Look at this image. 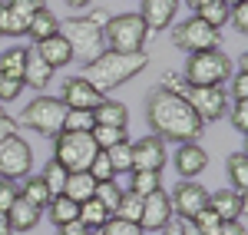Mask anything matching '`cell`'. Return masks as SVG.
I'll return each instance as SVG.
<instances>
[{
  "label": "cell",
  "mask_w": 248,
  "mask_h": 235,
  "mask_svg": "<svg viewBox=\"0 0 248 235\" xmlns=\"http://www.w3.org/2000/svg\"><path fill=\"white\" fill-rule=\"evenodd\" d=\"M155 189H162V172H153V169H133L129 172V192H136L139 199H146Z\"/></svg>",
  "instance_id": "28"
},
{
  "label": "cell",
  "mask_w": 248,
  "mask_h": 235,
  "mask_svg": "<svg viewBox=\"0 0 248 235\" xmlns=\"http://www.w3.org/2000/svg\"><path fill=\"white\" fill-rule=\"evenodd\" d=\"M169 202H172V216H179V222H192V219L209 205V192H205L202 182L186 179V182H179L169 192Z\"/></svg>",
  "instance_id": "11"
},
{
  "label": "cell",
  "mask_w": 248,
  "mask_h": 235,
  "mask_svg": "<svg viewBox=\"0 0 248 235\" xmlns=\"http://www.w3.org/2000/svg\"><path fill=\"white\" fill-rule=\"evenodd\" d=\"M63 3H66L70 10H86V7H90L93 0H63Z\"/></svg>",
  "instance_id": "50"
},
{
  "label": "cell",
  "mask_w": 248,
  "mask_h": 235,
  "mask_svg": "<svg viewBox=\"0 0 248 235\" xmlns=\"http://www.w3.org/2000/svg\"><path fill=\"white\" fill-rule=\"evenodd\" d=\"M20 196V186L10 182V179H0V212H7L14 205V199Z\"/></svg>",
  "instance_id": "45"
},
{
  "label": "cell",
  "mask_w": 248,
  "mask_h": 235,
  "mask_svg": "<svg viewBox=\"0 0 248 235\" xmlns=\"http://www.w3.org/2000/svg\"><path fill=\"white\" fill-rule=\"evenodd\" d=\"M159 86H162V90H169V93H182V90H186V79L179 77V73H166Z\"/></svg>",
  "instance_id": "48"
},
{
  "label": "cell",
  "mask_w": 248,
  "mask_h": 235,
  "mask_svg": "<svg viewBox=\"0 0 248 235\" xmlns=\"http://www.w3.org/2000/svg\"><path fill=\"white\" fill-rule=\"evenodd\" d=\"M46 212H50V222H53L57 229H63V225L77 222L79 205L73 202V199H66V196H53L50 202H46Z\"/></svg>",
  "instance_id": "26"
},
{
  "label": "cell",
  "mask_w": 248,
  "mask_h": 235,
  "mask_svg": "<svg viewBox=\"0 0 248 235\" xmlns=\"http://www.w3.org/2000/svg\"><path fill=\"white\" fill-rule=\"evenodd\" d=\"M40 7H46V0H3V10H7V37H23L30 20Z\"/></svg>",
  "instance_id": "16"
},
{
  "label": "cell",
  "mask_w": 248,
  "mask_h": 235,
  "mask_svg": "<svg viewBox=\"0 0 248 235\" xmlns=\"http://www.w3.org/2000/svg\"><path fill=\"white\" fill-rule=\"evenodd\" d=\"M109 17H113L109 10L96 7V10H90V14H79V17L73 14L70 20H63V23H60V33L70 40L73 60H79L83 66L106 50V37H103V30H106Z\"/></svg>",
  "instance_id": "3"
},
{
  "label": "cell",
  "mask_w": 248,
  "mask_h": 235,
  "mask_svg": "<svg viewBox=\"0 0 248 235\" xmlns=\"http://www.w3.org/2000/svg\"><path fill=\"white\" fill-rule=\"evenodd\" d=\"M86 172H90L96 182H113V179H116L113 166H109V156H106L103 149H99V153L93 156V162H90V169H86Z\"/></svg>",
  "instance_id": "40"
},
{
  "label": "cell",
  "mask_w": 248,
  "mask_h": 235,
  "mask_svg": "<svg viewBox=\"0 0 248 235\" xmlns=\"http://www.w3.org/2000/svg\"><path fill=\"white\" fill-rule=\"evenodd\" d=\"M189 225L195 229V232H202V235H218V229H222V219H218V216H215V212L209 209V205H205V209H202L199 216L192 219Z\"/></svg>",
  "instance_id": "39"
},
{
  "label": "cell",
  "mask_w": 248,
  "mask_h": 235,
  "mask_svg": "<svg viewBox=\"0 0 248 235\" xmlns=\"http://www.w3.org/2000/svg\"><path fill=\"white\" fill-rule=\"evenodd\" d=\"M96 192V179L90 176V172H70L66 176V182H63V192L60 196H66V199H73V202H86V199H93Z\"/></svg>",
  "instance_id": "25"
},
{
  "label": "cell",
  "mask_w": 248,
  "mask_h": 235,
  "mask_svg": "<svg viewBox=\"0 0 248 235\" xmlns=\"http://www.w3.org/2000/svg\"><path fill=\"white\" fill-rule=\"evenodd\" d=\"M218 235H248V225H245V216L235 219V222H222Z\"/></svg>",
  "instance_id": "47"
},
{
  "label": "cell",
  "mask_w": 248,
  "mask_h": 235,
  "mask_svg": "<svg viewBox=\"0 0 248 235\" xmlns=\"http://www.w3.org/2000/svg\"><path fill=\"white\" fill-rule=\"evenodd\" d=\"M229 23L242 33V37L248 33V0H238V3L229 7Z\"/></svg>",
  "instance_id": "42"
},
{
  "label": "cell",
  "mask_w": 248,
  "mask_h": 235,
  "mask_svg": "<svg viewBox=\"0 0 248 235\" xmlns=\"http://www.w3.org/2000/svg\"><path fill=\"white\" fill-rule=\"evenodd\" d=\"M99 235H142V229H139L136 222H126V219H119V216H109L106 225L99 229Z\"/></svg>",
  "instance_id": "41"
},
{
  "label": "cell",
  "mask_w": 248,
  "mask_h": 235,
  "mask_svg": "<svg viewBox=\"0 0 248 235\" xmlns=\"http://www.w3.org/2000/svg\"><path fill=\"white\" fill-rule=\"evenodd\" d=\"M149 66V53L146 50H136V53H123V50H103L96 60H90L83 70V77L93 83L99 93H113L123 83H129L133 77H139L142 70Z\"/></svg>",
  "instance_id": "2"
},
{
  "label": "cell",
  "mask_w": 248,
  "mask_h": 235,
  "mask_svg": "<svg viewBox=\"0 0 248 235\" xmlns=\"http://www.w3.org/2000/svg\"><path fill=\"white\" fill-rule=\"evenodd\" d=\"M93 119H96V126H119V129H126L129 126V106L119 103V99H103L93 110Z\"/></svg>",
  "instance_id": "23"
},
{
  "label": "cell",
  "mask_w": 248,
  "mask_h": 235,
  "mask_svg": "<svg viewBox=\"0 0 248 235\" xmlns=\"http://www.w3.org/2000/svg\"><path fill=\"white\" fill-rule=\"evenodd\" d=\"M60 23H63V20H60L50 7H40L37 14H33V20H30V27H27V37L33 40V43H43V40H50V37L60 33Z\"/></svg>",
  "instance_id": "22"
},
{
  "label": "cell",
  "mask_w": 248,
  "mask_h": 235,
  "mask_svg": "<svg viewBox=\"0 0 248 235\" xmlns=\"http://www.w3.org/2000/svg\"><path fill=\"white\" fill-rule=\"evenodd\" d=\"M169 162V149L159 136H142L133 142V169H153V172H162V166Z\"/></svg>",
  "instance_id": "14"
},
{
  "label": "cell",
  "mask_w": 248,
  "mask_h": 235,
  "mask_svg": "<svg viewBox=\"0 0 248 235\" xmlns=\"http://www.w3.org/2000/svg\"><path fill=\"white\" fill-rule=\"evenodd\" d=\"M20 93H23V79H14V77L0 73V103H14Z\"/></svg>",
  "instance_id": "43"
},
{
  "label": "cell",
  "mask_w": 248,
  "mask_h": 235,
  "mask_svg": "<svg viewBox=\"0 0 248 235\" xmlns=\"http://www.w3.org/2000/svg\"><path fill=\"white\" fill-rule=\"evenodd\" d=\"M96 153L99 149H96L90 133H66L63 129L60 136H53V159L66 172H86Z\"/></svg>",
  "instance_id": "6"
},
{
  "label": "cell",
  "mask_w": 248,
  "mask_h": 235,
  "mask_svg": "<svg viewBox=\"0 0 248 235\" xmlns=\"http://www.w3.org/2000/svg\"><path fill=\"white\" fill-rule=\"evenodd\" d=\"M3 27H7V10H3V0H0V37H7Z\"/></svg>",
  "instance_id": "53"
},
{
  "label": "cell",
  "mask_w": 248,
  "mask_h": 235,
  "mask_svg": "<svg viewBox=\"0 0 248 235\" xmlns=\"http://www.w3.org/2000/svg\"><path fill=\"white\" fill-rule=\"evenodd\" d=\"M63 119H66V103H63L60 96L37 93V96L23 106V116H20V123H23L27 129L40 133V136L53 139V136H60V133H63Z\"/></svg>",
  "instance_id": "5"
},
{
  "label": "cell",
  "mask_w": 248,
  "mask_h": 235,
  "mask_svg": "<svg viewBox=\"0 0 248 235\" xmlns=\"http://www.w3.org/2000/svg\"><path fill=\"white\" fill-rule=\"evenodd\" d=\"M235 73V63L229 53L222 50H202V53H189L186 63V86H225Z\"/></svg>",
  "instance_id": "4"
},
{
  "label": "cell",
  "mask_w": 248,
  "mask_h": 235,
  "mask_svg": "<svg viewBox=\"0 0 248 235\" xmlns=\"http://www.w3.org/2000/svg\"><path fill=\"white\" fill-rule=\"evenodd\" d=\"M90 235H99V232H90Z\"/></svg>",
  "instance_id": "57"
},
{
  "label": "cell",
  "mask_w": 248,
  "mask_h": 235,
  "mask_svg": "<svg viewBox=\"0 0 248 235\" xmlns=\"http://www.w3.org/2000/svg\"><path fill=\"white\" fill-rule=\"evenodd\" d=\"M218 40H222V37H218V30H215V27H209V23H202L195 14L172 27V43H175L179 50H186V53L218 50Z\"/></svg>",
  "instance_id": "8"
},
{
  "label": "cell",
  "mask_w": 248,
  "mask_h": 235,
  "mask_svg": "<svg viewBox=\"0 0 248 235\" xmlns=\"http://www.w3.org/2000/svg\"><path fill=\"white\" fill-rule=\"evenodd\" d=\"M60 235H90V232H86L79 222H70V225H63V229H60Z\"/></svg>",
  "instance_id": "49"
},
{
  "label": "cell",
  "mask_w": 248,
  "mask_h": 235,
  "mask_svg": "<svg viewBox=\"0 0 248 235\" xmlns=\"http://www.w3.org/2000/svg\"><path fill=\"white\" fill-rule=\"evenodd\" d=\"M186 3H189L192 10H199V7H205V3H209V0H186Z\"/></svg>",
  "instance_id": "55"
},
{
  "label": "cell",
  "mask_w": 248,
  "mask_h": 235,
  "mask_svg": "<svg viewBox=\"0 0 248 235\" xmlns=\"http://www.w3.org/2000/svg\"><path fill=\"white\" fill-rule=\"evenodd\" d=\"M103 37H106V47H109V50L136 53V50L146 47V40H149V27L142 23L139 14L129 10V14H116V17H109L106 30H103Z\"/></svg>",
  "instance_id": "7"
},
{
  "label": "cell",
  "mask_w": 248,
  "mask_h": 235,
  "mask_svg": "<svg viewBox=\"0 0 248 235\" xmlns=\"http://www.w3.org/2000/svg\"><path fill=\"white\" fill-rule=\"evenodd\" d=\"M146 123L153 136H159L162 142H175V146L199 142V136L205 133V123L189 106V99L182 93H169L162 86H155L146 96Z\"/></svg>",
  "instance_id": "1"
},
{
  "label": "cell",
  "mask_w": 248,
  "mask_h": 235,
  "mask_svg": "<svg viewBox=\"0 0 248 235\" xmlns=\"http://www.w3.org/2000/svg\"><path fill=\"white\" fill-rule=\"evenodd\" d=\"M195 17L202 20V23H209V27H215V30H222L229 23V3L225 0H209L205 7L195 10Z\"/></svg>",
  "instance_id": "32"
},
{
  "label": "cell",
  "mask_w": 248,
  "mask_h": 235,
  "mask_svg": "<svg viewBox=\"0 0 248 235\" xmlns=\"http://www.w3.org/2000/svg\"><path fill=\"white\" fill-rule=\"evenodd\" d=\"M113 216L99 199H86V202H79V216H77V222L86 229V232H99L103 225H106V219Z\"/></svg>",
  "instance_id": "24"
},
{
  "label": "cell",
  "mask_w": 248,
  "mask_h": 235,
  "mask_svg": "<svg viewBox=\"0 0 248 235\" xmlns=\"http://www.w3.org/2000/svg\"><path fill=\"white\" fill-rule=\"evenodd\" d=\"M27 47H10L0 53V73L3 77H14V79H23V66H27Z\"/></svg>",
  "instance_id": "31"
},
{
  "label": "cell",
  "mask_w": 248,
  "mask_h": 235,
  "mask_svg": "<svg viewBox=\"0 0 248 235\" xmlns=\"http://www.w3.org/2000/svg\"><path fill=\"white\" fill-rule=\"evenodd\" d=\"M172 202L166 189H155L142 199V219H139V229L142 232H162L166 225H172Z\"/></svg>",
  "instance_id": "12"
},
{
  "label": "cell",
  "mask_w": 248,
  "mask_h": 235,
  "mask_svg": "<svg viewBox=\"0 0 248 235\" xmlns=\"http://www.w3.org/2000/svg\"><path fill=\"white\" fill-rule=\"evenodd\" d=\"M50 79H53V70L43 63V57H40L37 50H30V53H27V66H23V86L43 93V90L50 86Z\"/></svg>",
  "instance_id": "21"
},
{
  "label": "cell",
  "mask_w": 248,
  "mask_h": 235,
  "mask_svg": "<svg viewBox=\"0 0 248 235\" xmlns=\"http://www.w3.org/2000/svg\"><path fill=\"white\" fill-rule=\"evenodd\" d=\"M225 169H229V189H235V192H242L245 196L248 189V153L245 149H238V153H232L229 162H225Z\"/></svg>",
  "instance_id": "27"
},
{
  "label": "cell",
  "mask_w": 248,
  "mask_h": 235,
  "mask_svg": "<svg viewBox=\"0 0 248 235\" xmlns=\"http://www.w3.org/2000/svg\"><path fill=\"white\" fill-rule=\"evenodd\" d=\"M7 219H10V229L14 232H30V229H37L40 219H43V209H37L33 202H27L23 196L14 199V205L7 209Z\"/></svg>",
  "instance_id": "20"
},
{
  "label": "cell",
  "mask_w": 248,
  "mask_h": 235,
  "mask_svg": "<svg viewBox=\"0 0 248 235\" xmlns=\"http://www.w3.org/2000/svg\"><path fill=\"white\" fill-rule=\"evenodd\" d=\"M40 176H43V182H46V186H50V192H53V196H60V192H63V182H66V176H70V172H66V169L60 166L57 159L50 156Z\"/></svg>",
  "instance_id": "36"
},
{
  "label": "cell",
  "mask_w": 248,
  "mask_h": 235,
  "mask_svg": "<svg viewBox=\"0 0 248 235\" xmlns=\"http://www.w3.org/2000/svg\"><path fill=\"white\" fill-rule=\"evenodd\" d=\"M162 235H182V222H172V225H166V229H162Z\"/></svg>",
  "instance_id": "52"
},
{
  "label": "cell",
  "mask_w": 248,
  "mask_h": 235,
  "mask_svg": "<svg viewBox=\"0 0 248 235\" xmlns=\"http://www.w3.org/2000/svg\"><path fill=\"white\" fill-rule=\"evenodd\" d=\"M103 153L109 156V166H113L116 176H129V172H133V142H129V139L116 142V146L103 149Z\"/></svg>",
  "instance_id": "30"
},
{
  "label": "cell",
  "mask_w": 248,
  "mask_h": 235,
  "mask_svg": "<svg viewBox=\"0 0 248 235\" xmlns=\"http://www.w3.org/2000/svg\"><path fill=\"white\" fill-rule=\"evenodd\" d=\"M172 162H175L179 179H195V176H202V172L209 169V153H205L199 142H182V146H175Z\"/></svg>",
  "instance_id": "15"
},
{
  "label": "cell",
  "mask_w": 248,
  "mask_h": 235,
  "mask_svg": "<svg viewBox=\"0 0 248 235\" xmlns=\"http://www.w3.org/2000/svg\"><path fill=\"white\" fill-rule=\"evenodd\" d=\"M113 216L126 219V222H136L139 225V219H142V199L136 196V192H129V189H123V199H119V205H116Z\"/></svg>",
  "instance_id": "33"
},
{
  "label": "cell",
  "mask_w": 248,
  "mask_h": 235,
  "mask_svg": "<svg viewBox=\"0 0 248 235\" xmlns=\"http://www.w3.org/2000/svg\"><path fill=\"white\" fill-rule=\"evenodd\" d=\"M20 196L27 199V202H33L37 209H46V202L53 199V192H50V186L43 182V176H23Z\"/></svg>",
  "instance_id": "29"
},
{
  "label": "cell",
  "mask_w": 248,
  "mask_h": 235,
  "mask_svg": "<svg viewBox=\"0 0 248 235\" xmlns=\"http://www.w3.org/2000/svg\"><path fill=\"white\" fill-rule=\"evenodd\" d=\"M60 99L66 103V110H90V113H93L96 106L106 99V93H99L86 77H70L66 83H63Z\"/></svg>",
  "instance_id": "13"
},
{
  "label": "cell",
  "mask_w": 248,
  "mask_h": 235,
  "mask_svg": "<svg viewBox=\"0 0 248 235\" xmlns=\"http://www.w3.org/2000/svg\"><path fill=\"white\" fill-rule=\"evenodd\" d=\"M232 126H235V133H248V99L242 103H232Z\"/></svg>",
  "instance_id": "44"
},
{
  "label": "cell",
  "mask_w": 248,
  "mask_h": 235,
  "mask_svg": "<svg viewBox=\"0 0 248 235\" xmlns=\"http://www.w3.org/2000/svg\"><path fill=\"white\" fill-rule=\"evenodd\" d=\"M0 235H14V229H10V219H7V212H0Z\"/></svg>",
  "instance_id": "51"
},
{
  "label": "cell",
  "mask_w": 248,
  "mask_h": 235,
  "mask_svg": "<svg viewBox=\"0 0 248 235\" xmlns=\"http://www.w3.org/2000/svg\"><path fill=\"white\" fill-rule=\"evenodd\" d=\"M93 126H96V119L90 110H66V119H63L66 133H90Z\"/></svg>",
  "instance_id": "35"
},
{
  "label": "cell",
  "mask_w": 248,
  "mask_h": 235,
  "mask_svg": "<svg viewBox=\"0 0 248 235\" xmlns=\"http://www.w3.org/2000/svg\"><path fill=\"white\" fill-rule=\"evenodd\" d=\"M142 235H146V232H142Z\"/></svg>",
  "instance_id": "58"
},
{
  "label": "cell",
  "mask_w": 248,
  "mask_h": 235,
  "mask_svg": "<svg viewBox=\"0 0 248 235\" xmlns=\"http://www.w3.org/2000/svg\"><path fill=\"white\" fill-rule=\"evenodd\" d=\"M209 209L222 222H235V219L245 216V196L235 192V189H218V192L209 196Z\"/></svg>",
  "instance_id": "18"
},
{
  "label": "cell",
  "mask_w": 248,
  "mask_h": 235,
  "mask_svg": "<svg viewBox=\"0 0 248 235\" xmlns=\"http://www.w3.org/2000/svg\"><path fill=\"white\" fill-rule=\"evenodd\" d=\"M90 136H93L96 149H109V146H116V142L129 139V136H126V129H119V126H93Z\"/></svg>",
  "instance_id": "34"
},
{
  "label": "cell",
  "mask_w": 248,
  "mask_h": 235,
  "mask_svg": "<svg viewBox=\"0 0 248 235\" xmlns=\"http://www.w3.org/2000/svg\"><path fill=\"white\" fill-rule=\"evenodd\" d=\"M142 3V10H139V17L142 23L149 27V33H159V30H169L172 23H175V14H179V0H139Z\"/></svg>",
  "instance_id": "17"
},
{
  "label": "cell",
  "mask_w": 248,
  "mask_h": 235,
  "mask_svg": "<svg viewBox=\"0 0 248 235\" xmlns=\"http://www.w3.org/2000/svg\"><path fill=\"white\" fill-rule=\"evenodd\" d=\"M40 57H43V63L57 73V70H63V66H70L73 63V50H70V40L63 37V33H57V37L43 40V43H37L33 47Z\"/></svg>",
  "instance_id": "19"
},
{
  "label": "cell",
  "mask_w": 248,
  "mask_h": 235,
  "mask_svg": "<svg viewBox=\"0 0 248 235\" xmlns=\"http://www.w3.org/2000/svg\"><path fill=\"white\" fill-rule=\"evenodd\" d=\"M182 96L189 99V106L199 113L202 123H215V119H222L225 113H229V106H232L225 86H186Z\"/></svg>",
  "instance_id": "9"
},
{
  "label": "cell",
  "mask_w": 248,
  "mask_h": 235,
  "mask_svg": "<svg viewBox=\"0 0 248 235\" xmlns=\"http://www.w3.org/2000/svg\"><path fill=\"white\" fill-rule=\"evenodd\" d=\"M30 169H33V149H30V142L23 136L3 139L0 142V179L17 182V179L30 176Z\"/></svg>",
  "instance_id": "10"
},
{
  "label": "cell",
  "mask_w": 248,
  "mask_h": 235,
  "mask_svg": "<svg viewBox=\"0 0 248 235\" xmlns=\"http://www.w3.org/2000/svg\"><path fill=\"white\" fill-rule=\"evenodd\" d=\"M10 136H17V119L0 106V142H3V139H10Z\"/></svg>",
  "instance_id": "46"
},
{
  "label": "cell",
  "mask_w": 248,
  "mask_h": 235,
  "mask_svg": "<svg viewBox=\"0 0 248 235\" xmlns=\"http://www.w3.org/2000/svg\"><path fill=\"white\" fill-rule=\"evenodd\" d=\"M182 235H202V232H195V229H192L189 222H182Z\"/></svg>",
  "instance_id": "54"
},
{
  "label": "cell",
  "mask_w": 248,
  "mask_h": 235,
  "mask_svg": "<svg viewBox=\"0 0 248 235\" xmlns=\"http://www.w3.org/2000/svg\"><path fill=\"white\" fill-rule=\"evenodd\" d=\"M93 199H99L109 212H116V205H119V199H123V186L119 182H96V192H93Z\"/></svg>",
  "instance_id": "37"
},
{
  "label": "cell",
  "mask_w": 248,
  "mask_h": 235,
  "mask_svg": "<svg viewBox=\"0 0 248 235\" xmlns=\"http://www.w3.org/2000/svg\"><path fill=\"white\" fill-rule=\"evenodd\" d=\"M225 3H229V7H232V3H238V0H225Z\"/></svg>",
  "instance_id": "56"
},
{
  "label": "cell",
  "mask_w": 248,
  "mask_h": 235,
  "mask_svg": "<svg viewBox=\"0 0 248 235\" xmlns=\"http://www.w3.org/2000/svg\"><path fill=\"white\" fill-rule=\"evenodd\" d=\"M248 60L242 57L238 60V73H232V90H229V99H235V103H242V99H248V70H245Z\"/></svg>",
  "instance_id": "38"
}]
</instances>
